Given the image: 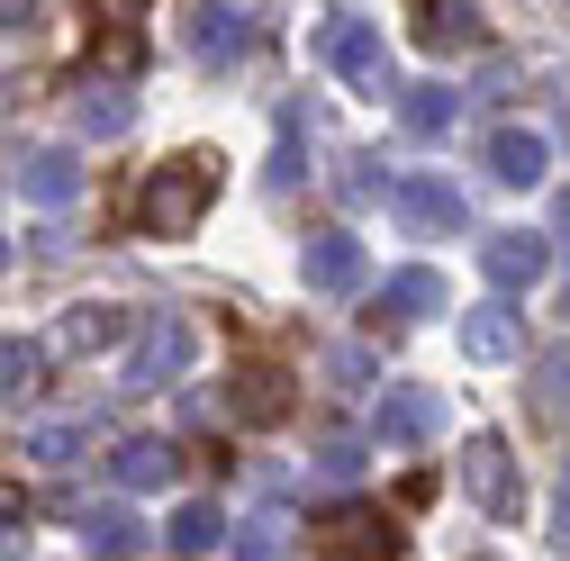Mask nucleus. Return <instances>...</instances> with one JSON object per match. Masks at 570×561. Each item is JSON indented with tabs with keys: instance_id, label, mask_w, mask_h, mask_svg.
<instances>
[{
	"instance_id": "1",
	"label": "nucleus",
	"mask_w": 570,
	"mask_h": 561,
	"mask_svg": "<svg viewBox=\"0 0 570 561\" xmlns=\"http://www.w3.org/2000/svg\"><path fill=\"white\" fill-rule=\"evenodd\" d=\"M208 199H218V155L190 146V155L146 173V190H136V236H190L208 218Z\"/></svg>"
},
{
	"instance_id": "2",
	"label": "nucleus",
	"mask_w": 570,
	"mask_h": 561,
	"mask_svg": "<svg viewBox=\"0 0 570 561\" xmlns=\"http://www.w3.org/2000/svg\"><path fill=\"white\" fill-rule=\"evenodd\" d=\"M462 489H471V508L508 525L517 516V453L508 435H462Z\"/></svg>"
},
{
	"instance_id": "3",
	"label": "nucleus",
	"mask_w": 570,
	"mask_h": 561,
	"mask_svg": "<svg viewBox=\"0 0 570 561\" xmlns=\"http://www.w3.org/2000/svg\"><path fill=\"white\" fill-rule=\"evenodd\" d=\"M480 272L498 280V291H534V280L552 272V236H534V227H498V236H480Z\"/></svg>"
},
{
	"instance_id": "4",
	"label": "nucleus",
	"mask_w": 570,
	"mask_h": 561,
	"mask_svg": "<svg viewBox=\"0 0 570 561\" xmlns=\"http://www.w3.org/2000/svg\"><path fill=\"white\" fill-rule=\"evenodd\" d=\"M181 363H190V326H181L173 308H155L146 326H136V363H127V390H164Z\"/></svg>"
},
{
	"instance_id": "5",
	"label": "nucleus",
	"mask_w": 570,
	"mask_h": 561,
	"mask_svg": "<svg viewBox=\"0 0 570 561\" xmlns=\"http://www.w3.org/2000/svg\"><path fill=\"white\" fill-rule=\"evenodd\" d=\"M326 63H335L344 82H363L372 100L390 91V46H381V28H363V19H335V28H326Z\"/></svg>"
},
{
	"instance_id": "6",
	"label": "nucleus",
	"mask_w": 570,
	"mask_h": 561,
	"mask_svg": "<svg viewBox=\"0 0 570 561\" xmlns=\"http://www.w3.org/2000/svg\"><path fill=\"white\" fill-rule=\"evenodd\" d=\"M291 372L281 363H236V381H227V407H236V426H281L291 416Z\"/></svg>"
},
{
	"instance_id": "7",
	"label": "nucleus",
	"mask_w": 570,
	"mask_h": 561,
	"mask_svg": "<svg viewBox=\"0 0 570 561\" xmlns=\"http://www.w3.org/2000/svg\"><path fill=\"white\" fill-rule=\"evenodd\" d=\"M299 272H308V291L344 299V291H363V245H353L344 227H317V236L299 245Z\"/></svg>"
},
{
	"instance_id": "8",
	"label": "nucleus",
	"mask_w": 570,
	"mask_h": 561,
	"mask_svg": "<svg viewBox=\"0 0 570 561\" xmlns=\"http://www.w3.org/2000/svg\"><path fill=\"white\" fill-rule=\"evenodd\" d=\"M326 552L335 561H399V525L381 508H335L326 516Z\"/></svg>"
},
{
	"instance_id": "9",
	"label": "nucleus",
	"mask_w": 570,
	"mask_h": 561,
	"mask_svg": "<svg viewBox=\"0 0 570 561\" xmlns=\"http://www.w3.org/2000/svg\"><path fill=\"white\" fill-rule=\"evenodd\" d=\"M390 199H399V218H407L416 236H453V227L471 218V208H462V190H453V181H435V173H416V181H399Z\"/></svg>"
},
{
	"instance_id": "10",
	"label": "nucleus",
	"mask_w": 570,
	"mask_h": 561,
	"mask_svg": "<svg viewBox=\"0 0 570 561\" xmlns=\"http://www.w3.org/2000/svg\"><path fill=\"white\" fill-rule=\"evenodd\" d=\"M19 190L37 199V208H63L82 190V164H73V146H37V155H19Z\"/></svg>"
},
{
	"instance_id": "11",
	"label": "nucleus",
	"mask_w": 570,
	"mask_h": 561,
	"mask_svg": "<svg viewBox=\"0 0 570 561\" xmlns=\"http://www.w3.org/2000/svg\"><path fill=\"white\" fill-rule=\"evenodd\" d=\"M109 471H118V489H164V480L181 471V444H164V435H127V444L109 453Z\"/></svg>"
},
{
	"instance_id": "12",
	"label": "nucleus",
	"mask_w": 570,
	"mask_h": 561,
	"mask_svg": "<svg viewBox=\"0 0 570 561\" xmlns=\"http://www.w3.org/2000/svg\"><path fill=\"white\" fill-rule=\"evenodd\" d=\"M462 354H471V363H517V354H525L517 308H471V317H462Z\"/></svg>"
},
{
	"instance_id": "13",
	"label": "nucleus",
	"mask_w": 570,
	"mask_h": 561,
	"mask_svg": "<svg viewBox=\"0 0 570 561\" xmlns=\"http://www.w3.org/2000/svg\"><path fill=\"white\" fill-rule=\"evenodd\" d=\"M416 46H425V55L480 46V10H471V0H425V10H416Z\"/></svg>"
},
{
	"instance_id": "14",
	"label": "nucleus",
	"mask_w": 570,
	"mask_h": 561,
	"mask_svg": "<svg viewBox=\"0 0 570 561\" xmlns=\"http://www.w3.org/2000/svg\"><path fill=\"white\" fill-rule=\"evenodd\" d=\"M127 326H136V317H127V308H100V299H91V308H63V326H55V354H109V344H118Z\"/></svg>"
},
{
	"instance_id": "15",
	"label": "nucleus",
	"mask_w": 570,
	"mask_h": 561,
	"mask_svg": "<svg viewBox=\"0 0 570 561\" xmlns=\"http://www.w3.org/2000/svg\"><path fill=\"white\" fill-rule=\"evenodd\" d=\"M543 164H552V146H543L534 127H498V136H489V173H498V181L525 190V181H543Z\"/></svg>"
},
{
	"instance_id": "16",
	"label": "nucleus",
	"mask_w": 570,
	"mask_h": 561,
	"mask_svg": "<svg viewBox=\"0 0 570 561\" xmlns=\"http://www.w3.org/2000/svg\"><path fill=\"white\" fill-rule=\"evenodd\" d=\"M19 453H37L46 471H73L82 453H91V426H82V416H37V426H28V444Z\"/></svg>"
},
{
	"instance_id": "17",
	"label": "nucleus",
	"mask_w": 570,
	"mask_h": 561,
	"mask_svg": "<svg viewBox=\"0 0 570 561\" xmlns=\"http://www.w3.org/2000/svg\"><path fill=\"white\" fill-rule=\"evenodd\" d=\"M190 46H199L208 63H227V55H245V46H254V19H245V10H218V0H208V10H190Z\"/></svg>"
},
{
	"instance_id": "18",
	"label": "nucleus",
	"mask_w": 570,
	"mask_h": 561,
	"mask_svg": "<svg viewBox=\"0 0 570 561\" xmlns=\"http://www.w3.org/2000/svg\"><path fill=\"white\" fill-rule=\"evenodd\" d=\"M381 308H390V317H435V308H444V272H425V263L390 272V280H381Z\"/></svg>"
},
{
	"instance_id": "19",
	"label": "nucleus",
	"mask_w": 570,
	"mask_h": 561,
	"mask_svg": "<svg viewBox=\"0 0 570 561\" xmlns=\"http://www.w3.org/2000/svg\"><path fill=\"white\" fill-rule=\"evenodd\" d=\"M73 127H82V136H127V127H136V100H127L118 82H82Z\"/></svg>"
},
{
	"instance_id": "20",
	"label": "nucleus",
	"mask_w": 570,
	"mask_h": 561,
	"mask_svg": "<svg viewBox=\"0 0 570 561\" xmlns=\"http://www.w3.org/2000/svg\"><path fill=\"white\" fill-rule=\"evenodd\" d=\"M399 118H407L416 136H444V127L462 118V91H453V82H407V91H399Z\"/></svg>"
},
{
	"instance_id": "21",
	"label": "nucleus",
	"mask_w": 570,
	"mask_h": 561,
	"mask_svg": "<svg viewBox=\"0 0 570 561\" xmlns=\"http://www.w3.org/2000/svg\"><path fill=\"white\" fill-rule=\"evenodd\" d=\"M435 426H444V407L425 398V390H390L381 398V435L390 444H416V435H435Z\"/></svg>"
},
{
	"instance_id": "22",
	"label": "nucleus",
	"mask_w": 570,
	"mask_h": 561,
	"mask_svg": "<svg viewBox=\"0 0 570 561\" xmlns=\"http://www.w3.org/2000/svg\"><path fill=\"white\" fill-rule=\"evenodd\" d=\"M534 416L543 426H570V344L534 354Z\"/></svg>"
},
{
	"instance_id": "23",
	"label": "nucleus",
	"mask_w": 570,
	"mask_h": 561,
	"mask_svg": "<svg viewBox=\"0 0 570 561\" xmlns=\"http://www.w3.org/2000/svg\"><path fill=\"white\" fill-rule=\"evenodd\" d=\"M100 63H109V82L146 73V28H136L127 10H109V28H100Z\"/></svg>"
},
{
	"instance_id": "24",
	"label": "nucleus",
	"mask_w": 570,
	"mask_h": 561,
	"mask_svg": "<svg viewBox=\"0 0 570 561\" xmlns=\"http://www.w3.org/2000/svg\"><path fill=\"white\" fill-rule=\"evenodd\" d=\"M218 543H227V516L208 508V499L173 508V552H190V561H199V552H218Z\"/></svg>"
},
{
	"instance_id": "25",
	"label": "nucleus",
	"mask_w": 570,
	"mask_h": 561,
	"mask_svg": "<svg viewBox=\"0 0 570 561\" xmlns=\"http://www.w3.org/2000/svg\"><path fill=\"white\" fill-rule=\"evenodd\" d=\"M236 561H291V516H281V508L245 516V534H236Z\"/></svg>"
},
{
	"instance_id": "26",
	"label": "nucleus",
	"mask_w": 570,
	"mask_h": 561,
	"mask_svg": "<svg viewBox=\"0 0 570 561\" xmlns=\"http://www.w3.org/2000/svg\"><path fill=\"white\" fill-rule=\"evenodd\" d=\"M82 534H91V552H100V561H127V552H136V516H127V508H91V516H82Z\"/></svg>"
},
{
	"instance_id": "27",
	"label": "nucleus",
	"mask_w": 570,
	"mask_h": 561,
	"mask_svg": "<svg viewBox=\"0 0 570 561\" xmlns=\"http://www.w3.org/2000/svg\"><path fill=\"white\" fill-rule=\"evenodd\" d=\"M37 372H46L37 344H10V335H0V390H37Z\"/></svg>"
},
{
	"instance_id": "28",
	"label": "nucleus",
	"mask_w": 570,
	"mask_h": 561,
	"mask_svg": "<svg viewBox=\"0 0 570 561\" xmlns=\"http://www.w3.org/2000/svg\"><path fill=\"white\" fill-rule=\"evenodd\" d=\"M353 462H363L353 435H326V444H317V471H326V480H353Z\"/></svg>"
},
{
	"instance_id": "29",
	"label": "nucleus",
	"mask_w": 570,
	"mask_h": 561,
	"mask_svg": "<svg viewBox=\"0 0 570 561\" xmlns=\"http://www.w3.org/2000/svg\"><path fill=\"white\" fill-rule=\"evenodd\" d=\"M335 190H344V199H372V190H381V173H372V155H344V173H335Z\"/></svg>"
},
{
	"instance_id": "30",
	"label": "nucleus",
	"mask_w": 570,
	"mask_h": 561,
	"mask_svg": "<svg viewBox=\"0 0 570 561\" xmlns=\"http://www.w3.org/2000/svg\"><path fill=\"white\" fill-rule=\"evenodd\" d=\"M0 525H28V489L19 480H0Z\"/></svg>"
},
{
	"instance_id": "31",
	"label": "nucleus",
	"mask_w": 570,
	"mask_h": 561,
	"mask_svg": "<svg viewBox=\"0 0 570 561\" xmlns=\"http://www.w3.org/2000/svg\"><path fill=\"white\" fill-rule=\"evenodd\" d=\"M552 543H570V462H561V499H552Z\"/></svg>"
},
{
	"instance_id": "32",
	"label": "nucleus",
	"mask_w": 570,
	"mask_h": 561,
	"mask_svg": "<svg viewBox=\"0 0 570 561\" xmlns=\"http://www.w3.org/2000/svg\"><path fill=\"white\" fill-rule=\"evenodd\" d=\"M552 236L570 245V190H552Z\"/></svg>"
},
{
	"instance_id": "33",
	"label": "nucleus",
	"mask_w": 570,
	"mask_h": 561,
	"mask_svg": "<svg viewBox=\"0 0 570 561\" xmlns=\"http://www.w3.org/2000/svg\"><path fill=\"white\" fill-rule=\"evenodd\" d=\"M552 109H561V127H570V73H561V82H552Z\"/></svg>"
},
{
	"instance_id": "34",
	"label": "nucleus",
	"mask_w": 570,
	"mask_h": 561,
	"mask_svg": "<svg viewBox=\"0 0 570 561\" xmlns=\"http://www.w3.org/2000/svg\"><path fill=\"white\" fill-rule=\"evenodd\" d=\"M0 272H10V236H0Z\"/></svg>"
}]
</instances>
